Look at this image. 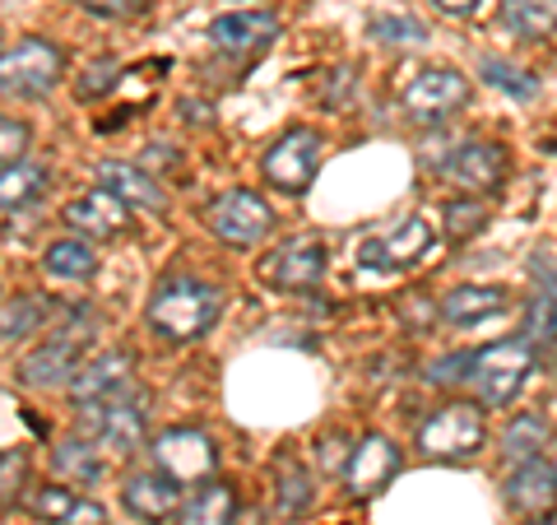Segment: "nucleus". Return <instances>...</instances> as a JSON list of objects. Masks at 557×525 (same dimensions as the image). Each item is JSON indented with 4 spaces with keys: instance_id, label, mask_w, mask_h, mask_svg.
Here are the masks:
<instances>
[{
    "instance_id": "nucleus-1",
    "label": "nucleus",
    "mask_w": 557,
    "mask_h": 525,
    "mask_svg": "<svg viewBox=\"0 0 557 525\" xmlns=\"http://www.w3.org/2000/svg\"><path fill=\"white\" fill-rule=\"evenodd\" d=\"M219 312H223V293L214 284H205L196 274H172L153 289L145 317L159 340L190 344V340H205L219 326Z\"/></svg>"
},
{
    "instance_id": "nucleus-2",
    "label": "nucleus",
    "mask_w": 557,
    "mask_h": 525,
    "mask_svg": "<svg viewBox=\"0 0 557 525\" xmlns=\"http://www.w3.org/2000/svg\"><path fill=\"white\" fill-rule=\"evenodd\" d=\"M75 432L89 437V442L116 451V456H126V451L145 447V432H149V395L126 381L121 391L102 395V400H89V405H79V418H75Z\"/></svg>"
},
{
    "instance_id": "nucleus-3",
    "label": "nucleus",
    "mask_w": 557,
    "mask_h": 525,
    "mask_svg": "<svg viewBox=\"0 0 557 525\" xmlns=\"http://www.w3.org/2000/svg\"><path fill=\"white\" fill-rule=\"evenodd\" d=\"M534 373V344L520 340H497L474 354L469 363V391L479 395L483 410H507L525 387V377Z\"/></svg>"
},
{
    "instance_id": "nucleus-4",
    "label": "nucleus",
    "mask_w": 557,
    "mask_h": 525,
    "mask_svg": "<svg viewBox=\"0 0 557 525\" xmlns=\"http://www.w3.org/2000/svg\"><path fill=\"white\" fill-rule=\"evenodd\" d=\"M487 442V418H483V405H442L432 418L418 424V451L423 461H437V465H456V461H469L474 451Z\"/></svg>"
},
{
    "instance_id": "nucleus-5",
    "label": "nucleus",
    "mask_w": 557,
    "mask_h": 525,
    "mask_svg": "<svg viewBox=\"0 0 557 525\" xmlns=\"http://www.w3.org/2000/svg\"><path fill=\"white\" fill-rule=\"evenodd\" d=\"M205 229L214 233L223 247L247 252V247H256V242L270 237L274 215H270L265 196H256V191H247V186H228L205 205Z\"/></svg>"
},
{
    "instance_id": "nucleus-6",
    "label": "nucleus",
    "mask_w": 557,
    "mask_h": 525,
    "mask_svg": "<svg viewBox=\"0 0 557 525\" xmlns=\"http://www.w3.org/2000/svg\"><path fill=\"white\" fill-rule=\"evenodd\" d=\"M325 266H330V252L317 233H298V237H284L278 247H270L260 256V284L265 289H278V293H311L325 279Z\"/></svg>"
},
{
    "instance_id": "nucleus-7",
    "label": "nucleus",
    "mask_w": 557,
    "mask_h": 525,
    "mask_svg": "<svg viewBox=\"0 0 557 525\" xmlns=\"http://www.w3.org/2000/svg\"><path fill=\"white\" fill-rule=\"evenodd\" d=\"M65 70V51L47 38H20L0 51V94L5 98H42L57 89Z\"/></svg>"
},
{
    "instance_id": "nucleus-8",
    "label": "nucleus",
    "mask_w": 557,
    "mask_h": 525,
    "mask_svg": "<svg viewBox=\"0 0 557 525\" xmlns=\"http://www.w3.org/2000/svg\"><path fill=\"white\" fill-rule=\"evenodd\" d=\"M89 330H94V317H89V312H79L75 326L57 330L47 344H38L33 354L20 358V367H14L20 381H24V387H38V391L70 387L75 373H79V349H84V340H89Z\"/></svg>"
},
{
    "instance_id": "nucleus-9",
    "label": "nucleus",
    "mask_w": 557,
    "mask_h": 525,
    "mask_svg": "<svg viewBox=\"0 0 557 525\" xmlns=\"http://www.w3.org/2000/svg\"><path fill=\"white\" fill-rule=\"evenodd\" d=\"M321 149L325 139L311 131V126H293L274 139L265 149V159H260V172H265V182L274 191H284V196H302V191L317 182V168H321Z\"/></svg>"
},
{
    "instance_id": "nucleus-10",
    "label": "nucleus",
    "mask_w": 557,
    "mask_h": 525,
    "mask_svg": "<svg viewBox=\"0 0 557 525\" xmlns=\"http://www.w3.org/2000/svg\"><path fill=\"white\" fill-rule=\"evenodd\" d=\"M153 465L177 484H205L219 469V442L205 428H168L153 437Z\"/></svg>"
},
{
    "instance_id": "nucleus-11",
    "label": "nucleus",
    "mask_w": 557,
    "mask_h": 525,
    "mask_svg": "<svg viewBox=\"0 0 557 525\" xmlns=\"http://www.w3.org/2000/svg\"><path fill=\"white\" fill-rule=\"evenodd\" d=\"M432 247H437V223L423 219V215H409V219H399L391 233H372L368 242H362L358 260L368 270H409Z\"/></svg>"
},
{
    "instance_id": "nucleus-12",
    "label": "nucleus",
    "mask_w": 557,
    "mask_h": 525,
    "mask_svg": "<svg viewBox=\"0 0 557 525\" xmlns=\"http://www.w3.org/2000/svg\"><path fill=\"white\" fill-rule=\"evenodd\" d=\"M437 172L450 186H460L465 196H493L502 186V172H507V154H502V145H487V139H465L437 163Z\"/></svg>"
},
{
    "instance_id": "nucleus-13",
    "label": "nucleus",
    "mask_w": 557,
    "mask_h": 525,
    "mask_svg": "<svg viewBox=\"0 0 557 525\" xmlns=\"http://www.w3.org/2000/svg\"><path fill=\"white\" fill-rule=\"evenodd\" d=\"M395 475H399V447L386 432H368L362 442H354V456L344 465L348 498H376Z\"/></svg>"
},
{
    "instance_id": "nucleus-14",
    "label": "nucleus",
    "mask_w": 557,
    "mask_h": 525,
    "mask_svg": "<svg viewBox=\"0 0 557 525\" xmlns=\"http://www.w3.org/2000/svg\"><path fill=\"white\" fill-rule=\"evenodd\" d=\"M182 488L172 475H163L159 465L153 469H135V475H126V484H121V506L135 516V521H145V525H163L168 516H177V506H182Z\"/></svg>"
},
{
    "instance_id": "nucleus-15",
    "label": "nucleus",
    "mask_w": 557,
    "mask_h": 525,
    "mask_svg": "<svg viewBox=\"0 0 557 525\" xmlns=\"http://www.w3.org/2000/svg\"><path fill=\"white\" fill-rule=\"evenodd\" d=\"M469 102V84L460 70H423L405 89V112L413 121H446Z\"/></svg>"
},
{
    "instance_id": "nucleus-16",
    "label": "nucleus",
    "mask_w": 557,
    "mask_h": 525,
    "mask_svg": "<svg viewBox=\"0 0 557 525\" xmlns=\"http://www.w3.org/2000/svg\"><path fill=\"white\" fill-rule=\"evenodd\" d=\"M20 506H24L33 521H47V525H102V521H108L102 502L79 498L75 488H65V484H38V488H28V493L20 498Z\"/></svg>"
},
{
    "instance_id": "nucleus-17",
    "label": "nucleus",
    "mask_w": 557,
    "mask_h": 525,
    "mask_svg": "<svg viewBox=\"0 0 557 525\" xmlns=\"http://www.w3.org/2000/svg\"><path fill=\"white\" fill-rule=\"evenodd\" d=\"M278 38V20L270 10H233L209 24V42L228 57H256Z\"/></svg>"
},
{
    "instance_id": "nucleus-18",
    "label": "nucleus",
    "mask_w": 557,
    "mask_h": 525,
    "mask_svg": "<svg viewBox=\"0 0 557 525\" xmlns=\"http://www.w3.org/2000/svg\"><path fill=\"white\" fill-rule=\"evenodd\" d=\"M131 215H135V209L121 200V196H112V191H102V186L65 205V223H70V229H75L79 237H94V242L121 237V233L131 229Z\"/></svg>"
},
{
    "instance_id": "nucleus-19",
    "label": "nucleus",
    "mask_w": 557,
    "mask_h": 525,
    "mask_svg": "<svg viewBox=\"0 0 557 525\" xmlns=\"http://www.w3.org/2000/svg\"><path fill=\"white\" fill-rule=\"evenodd\" d=\"M507 506L520 516H534V521L557 512V465L539 461V456L520 461L507 475Z\"/></svg>"
},
{
    "instance_id": "nucleus-20",
    "label": "nucleus",
    "mask_w": 557,
    "mask_h": 525,
    "mask_svg": "<svg viewBox=\"0 0 557 525\" xmlns=\"http://www.w3.org/2000/svg\"><path fill=\"white\" fill-rule=\"evenodd\" d=\"M98 186L102 191H112V196H121L131 209H159L168 205V186L153 178L149 168H139V163H116V159H108V163H98Z\"/></svg>"
},
{
    "instance_id": "nucleus-21",
    "label": "nucleus",
    "mask_w": 557,
    "mask_h": 525,
    "mask_svg": "<svg viewBox=\"0 0 557 525\" xmlns=\"http://www.w3.org/2000/svg\"><path fill=\"white\" fill-rule=\"evenodd\" d=\"M126 381H135V358L126 354V349H108V354L79 363L75 381H70V400H75V405H89V400L121 391Z\"/></svg>"
},
{
    "instance_id": "nucleus-22",
    "label": "nucleus",
    "mask_w": 557,
    "mask_h": 525,
    "mask_svg": "<svg viewBox=\"0 0 557 525\" xmlns=\"http://www.w3.org/2000/svg\"><path fill=\"white\" fill-rule=\"evenodd\" d=\"M497 28L520 42H539L557 33V0H502Z\"/></svg>"
},
{
    "instance_id": "nucleus-23",
    "label": "nucleus",
    "mask_w": 557,
    "mask_h": 525,
    "mask_svg": "<svg viewBox=\"0 0 557 525\" xmlns=\"http://www.w3.org/2000/svg\"><path fill=\"white\" fill-rule=\"evenodd\" d=\"M237 521V493L219 479L196 484V493L182 498L177 525H233Z\"/></svg>"
},
{
    "instance_id": "nucleus-24",
    "label": "nucleus",
    "mask_w": 557,
    "mask_h": 525,
    "mask_svg": "<svg viewBox=\"0 0 557 525\" xmlns=\"http://www.w3.org/2000/svg\"><path fill=\"white\" fill-rule=\"evenodd\" d=\"M497 312H507V293L497 284H460L442 297V317L450 326H479L487 317H497Z\"/></svg>"
},
{
    "instance_id": "nucleus-25",
    "label": "nucleus",
    "mask_w": 557,
    "mask_h": 525,
    "mask_svg": "<svg viewBox=\"0 0 557 525\" xmlns=\"http://www.w3.org/2000/svg\"><path fill=\"white\" fill-rule=\"evenodd\" d=\"M311 498H317V484H311V469L293 456H278L274 461V506L284 516H302Z\"/></svg>"
},
{
    "instance_id": "nucleus-26",
    "label": "nucleus",
    "mask_w": 557,
    "mask_h": 525,
    "mask_svg": "<svg viewBox=\"0 0 557 525\" xmlns=\"http://www.w3.org/2000/svg\"><path fill=\"white\" fill-rule=\"evenodd\" d=\"M42 270L51 279H70V284H84V279H94L98 270V256L84 237H61L51 242V247L42 252Z\"/></svg>"
},
{
    "instance_id": "nucleus-27",
    "label": "nucleus",
    "mask_w": 557,
    "mask_h": 525,
    "mask_svg": "<svg viewBox=\"0 0 557 525\" xmlns=\"http://www.w3.org/2000/svg\"><path fill=\"white\" fill-rule=\"evenodd\" d=\"M47 168L33 163V159H20L10 168H0V205L5 209H28L33 200L47 196Z\"/></svg>"
},
{
    "instance_id": "nucleus-28",
    "label": "nucleus",
    "mask_w": 557,
    "mask_h": 525,
    "mask_svg": "<svg viewBox=\"0 0 557 525\" xmlns=\"http://www.w3.org/2000/svg\"><path fill=\"white\" fill-rule=\"evenodd\" d=\"M51 465H57V475L65 484H98L102 479V456H98V442L89 437H70L51 451Z\"/></svg>"
},
{
    "instance_id": "nucleus-29",
    "label": "nucleus",
    "mask_w": 557,
    "mask_h": 525,
    "mask_svg": "<svg viewBox=\"0 0 557 525\" xmlns=\"http://www.w3.org/2000/svg\"><path fill=\"white\" fill-rule=\"evenodd\" d=\"M47 326V303L38 293H20L10 303H0V340H24V335H38Z\"/></svg>"
},
{
    "instance_id": "nucleus-30",
    "label": "nucleus",
    "mask_w": 557,
    "mask_h": 525,
    "mask_svg": "<svg viewBox=\"0 0 557 525\" xmlns=\"http://www.w3.org/2000/svg\"><path fill=\"white\" fill-rule=\"evenodd\" d=\"M544 437H548V418L544 414H516L507 432H502V456L507 461H530L539 456V447H544Z\"/></svg>"
},
{
    "instance_id": "nucleus-31",
    "label": "nucleus",
    "mask_w": 557,
    "mask_h": 525,
    "mask_svg": "<svg viewBox=\"0 0 557 525\" xmlns=\"http://www.w3.org/2000/svg\"><path fill=\"white\" fill-rule=\"evenodd\" d=\"M483 223H487V200L483 196H456L442 209V229H446L450 242H465V237L483 233Z\"/></svg>"
},
{
    "instance_id": "nucleus-32",
    "label": "nucleus",
    "mask_w": 557,
    "mask_h": 525,
    "mask_svg": "<svg viewBox=\"0 0 557 525\" xmlns=\"http://www.w3.org/2000/svg\"><path fill=\"white\" fill-rule=\"evenodd\" d=\"M525 340L553 344L557 340V289H539L525 307Z\"/></svg>"
},
{
    "instance_id": "nucleus-33",
    "label": "nucleus",
    "mask_w": 557,
    "mask_h": 525,
    "mask_svg": "<svg viewBox=\"0 0 557 525\" xmlns=\"http://www.w3.org/2000/svg\"><path fill=\"white\" fill-rule=\"evenodd\" d=\"M368 33L376 42L386 47H413V42H428V28L409 20V14H376V20L368 24Z\"/></svg>"
},
{
    "instance_id": "nucleus-34",
    "label": "nucleus",
    "mask_w": 557,
    "mask_h": 525,
    "mask_svg": "<svg viewBox=\"0 0 557 525\" xmlns=\"http://www.w3.org/2000/svg\"><path fill=\"white\" fill-rule=\"evenodd\" d=\"M479 70H483V80L493 84V89H507L511 98H534V94H539V80H534V75H525L520 65H507V61L487 57Z\"/></svg>"
},
{
    "instance_id": "nucleus-35",
    "label": "nucleus",
    "mask_w": 557,
    "mask_h": 525,
    "mask_svg": "<svg viewBox=\"0 0 557 525\" xmlns=\"http://www.w3.org/2000/svg\"><path fill=\"white\" fill-rule=\"evenodd\" d=\"M116 61L112 57H98V61H89V65H84V75L75 80V98L79 102H94V98H102V94H112L116 89Z\"/></svg>"
},
{
    "instance_id": "nucleus-36",
    "label": "nucleus",
    "mask_w": 557,
    "mask_h": 525,
    "mask_svg": "<svg viewBox=\"0 0 557 525\" xmlns=\"http://www.w3.org/2000/svg\"><path fill=\"white\" fill-rule=\"evenodd\" d=\"M24 484H28V456H24V451H20V447L0 451V506L20 502V493H24Z\"/></svg>"
},
{
    "instance_id": "nucleus-37",
    "label": "nucleus",
    "mask_w": 557,
    "mask_h": 525,
    "mask_svg": "<svg viewBox=\"0 0 557 525\" xmlns=\"http://www.w3.org/2000/svg\"><path fill=\"white\" fill-rule=\"evenodd\" d=\"M28 145H33V131L28 121H14V117H0V168L28 159Z\"/></svg>"
},
{
    "instance_id": "nucleus-38",
    "label": "nucleus",
    "mask_w": 557,
    "mask_h": 525,
    "mask_svg": "<svg viewBox=\"0 0 557 525\" xmlns=\"http://www.w3.org/2000/svg\"><path fill=\"white\" fill-rule=\"evenodd\" d=\"M79 5L98 20H135V14L149 10V0H79Z\"/></svg>"
},
{
    "instance_id": "nucleus-39",
    "label": "nucleus",
    "mask_w": 557,
    "mask_h": 525,
    "mask_svg": "<svg viewBox=\"0 0 557 525\" xmlns=\"http://www.w3.org/2000/svg\"><path fill=\"white\" fill-rule=\"evenodd\" d=\"M469 363H474V354H450L442 363L428 367V381L432 387H450V381H469Z\"/></svg>"
},
{
    "instance_id": "nucleus-40",
    "label": "nucleus",
    "mask_w": 557,
    "mask_h": 525,
    "mask_svg": "<svg viewBox=\"0 0 557 525\" xmlns=\"http://www.w3.org/2000/svg\"><path fill=\"white\" fill-rule=\"evenodd\" d=\"M344 456H354V442H348V437H339V432L321 437V469L325 475H339V469L348 465Z\"/></svg>"
},
{
    "instance_id": "nucleus-41",
    "label": "nucleus",
    "mask_w": 557,
    "mask_h": 525,
    "mask_svg": "<svg viewBox=\"0 0 557 525\" xmlns=\"http://www.w3.org/2000/svg\"><path fill=\"white\" fill-rule=\"evenodd\" d=\"M399 312H405V321H409L413 330H428L432 321L442 317V307H432L423 293H409V297H405V307H399Z\"/></svg>"
},
{
    "instance_id": "nucleus-42",
    "label": "nucleus",
    "mask_w": 557,
    "mask_h": 525,
    "mask_svg": "<svg viewBox=\"0 0 557 525\" xmlns=\"http://www.w3.org/2000/svg\"><path fill=\"white\" fill-rule=\"evenodd\" d=\"M442 14H450V20H465V14H474L479 10V0H432Z\"/></svg>"
},
{
    "instance_id": "nucleus-43",
    "label": "nucleus",
    "mask_w": 557,
    "mask_h": 525,
    "mask_svg": "<svg viewBox=\"0 0 557 525\" xmlns=\"http://www.w3.org/2000/svg\"><path fill=\"white\" fill-rule=\"evenodd\" d=\"M534 525H553V521H544V516H539V521H534Z\"/></svg>"
},
{
    "instance_id": "nucleus-44",
    "label": "nucleus",
    "mask_w": 557,
    "mask_h": 525,
    "mask_svg": "<svg viewBox=\"0 0 557 525\" xmlns=\"http://www.w3.org/2000/svg\"><path fill=\"white\" fill-rule=\"evenodd\" d=\"M0 51H5V38H0Z\"/></svg>"
}]
</instances>
